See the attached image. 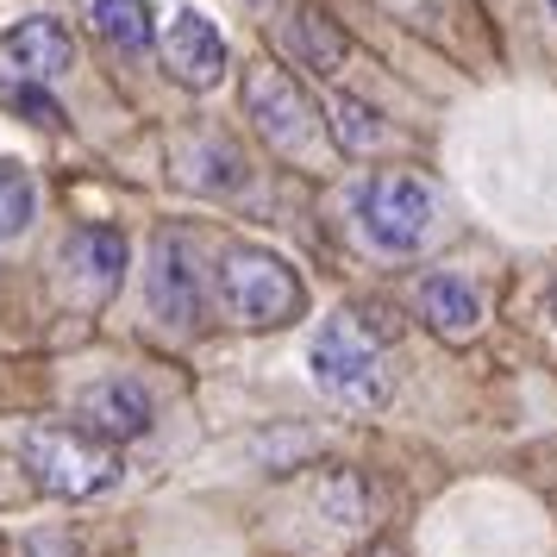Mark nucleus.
Listing matches in <instances>:
<instances>
[{
  "label": "nucleus",
  "mask_w": 557,
  "mask_h": 557,
  "mask_svg": "<svg viewBox=\"0 0 557 557\" xmlns=\"http://www.w3.org/2000/svg\"><path fill=\"white\" fill-rule=\"evenodd\" d=\"M351 213H357V238L370 251L420 257L438 232V188L426 176H407V170H382V176L357 182Z\"/></svg>",
  "instance_id": "obj_2"
},
{
  "label": "nucleus",
  "mask_w": 557,
  "mask_h": 557,
  "mask_svg": "<svg viewBox=\"0 0 557 557\" xmlns=\"http://www.w3.org/2000/svg\"><path fill=\"white\" fill-rule=\"evenodd\" d=\"M545 7H552V13H557V0H545Z\"/></svg>",
  "instance_id": "obj_20"
},
{
  "label": "nucleus",
  "mask_w": 557,
  "mask_h": 557,
  "mask_svg": "<svg viewBox=\"0 0 557 557\" xmlns=\"http://www.w3.org/2000/svg\"><path fill=\"white\" fill-rule=\"evenodd\" d=\"M176 170L195 195H245L251 188V157L238 151L220 132H201V138H182L176 145Z\"/></svg>",
  "instance_id": "obj_11"
},
{
  "label": "nucleus",
  "mask_w": 557,
  "mask_h": 557,
  "mask_svg": "<svg viewBox=\"0 0 557 557\" xmlns=\"http://www.w3.org/2000/svg\"><path fill=\"white\" fill-rule=\"evenodd\" d=\"M32 226H38V176L0 157V238H26Z\"/></svg>",
  "instance_id": "obj_16"
},
{
  "label": "nucleus",
  "mask_w": 557,
  "mask_h": 557,
  "mask_svg": "<svg viewBox=\"0 0 557 557\" xmlns=\"http://www.w3.org/2000/svg\"><path fill=\"white\" fill-rule=\"evenodd\" d=\"M126 257H132V245L120 226H76L63 238V270H70V282H76L88 301H107L120 288Z\"/></svg>",
  "instance_id": "obj_10"
},
{
  "label": "nucleus",
  "mask_w": 557,
  "mask_h": 557,
  "mask_svg": "<svg viewBox=\"0 0 557 557\" xmlns=\"http://www.w3.org/2000/svg\"><path fill=\"white\" fill-rule=\"evenodd\" d=\"M0 57L13 63V76L26 82V88H51V82H63L70 70H76V38H70L63 20L32 13V20H20V26H7Z\"/></svg>",
  "instance_id": "obj_9"
},
{
  "label": "nucleus",
  "mask_w": 557,
  "mask_h": 557,
  "mask_svg": "<svg viewBox=\"0 0 557 557\" xmlns=\"http://www.w3.org/2000/svg\"><path fill=\"white\" fill-rule=\"evenodd\" d=\"M545 313H552V320H557V282H552V288H545Z\"/></svg>",
  "instance_id": "obj_19"
},
{
  "label": "nucleus",
  "mask_w": 557,
  "mask_h": 557,
  "mask_svg": "<svg viewBox=\"0 0 557 557\" xmlns=\"http://www.w3.org/2000/svg\"><path fill=\"white\" fill-rule=\"evenodd\" d=\"M307 376L320 395H332L338 407H357V413L388 401V357L357 313H332L320 326L313 351H307Z\"/></svg>",
  "instance_id": "obj_4"
},
{
  "label": "nucleus",
  "mask_w": 557,
  "mask_h": 557,
  "mask_svg": "<svg viewBox=\"0 0 557 557\" xmlns=\"http://www.w3.org/2000/svg\"><path fill=\"white\" fill-rule=\"evenodd\" d=\"M163 70H170V82H182V88H195V95H207V88H220V76H226V32L213 26L207 13H195V7H176L170 20H163Z\"/></svg>",
  "instance_id": "obj_7"
},
{
  "label": "nucleus",
  "mask_w": 557,
  "mask_h": 557,
  "mask_svg": "<svg viewBox=\"0 0 557 557\" xmlns=\"http://www.w3.org/2000/svg\"><path fill=\"white\" fill-rule=\"evenodd\" d=\"M326 138L338 145L345 157H370L388 145V126L370 101H351V95H332L326 101Z\"/></svg>",
  "instance_id": "obj_14"
},
{
  "label": "nucleus",
  "mask_w": 557,
  "mask_h": 557,
  "mask_svg": "<svg viewBox=\"0 0 557 557\" xmlns=\"http://www.w3.org/2000/svg\"><path fill=\"white\" fill-rule=\"evenodd\" d=\"M76 426L88 438H101V445H132V438H145L157 426V401L138 376H101L82 388Z\"/></svg>",
  "instance_id": "obj_8"
},
{
  "label": "nucleus",
  "mask_w": 557,
  "mask_h": 557,
  "mask_svg": "<svg viewBox=\"0 0 557 557\" xmlns=\"http://www.w3.org/2000/svg\"><path fill=\"white\" fill-rule=\"evenodd\" d=\"M13 107H26V113L38 120V126H63V113H57V107L45 101L38 88H26V82H20V95H13Z\"/></svg>",
  "instance_id": "obj_17"
},
{
  "label": "nucleus",
  "mask_w": 557,
  "mask_h": 557,
  "mask_svg": "<svg viewBox=\"0 0 557 557\" xmlns=\"http://www.w3.org/2000/svg\"><path fill=\"white\" fill-rule=\"evenodd\" d=\"M213 301H220V313H226L232 326L270 332V326L301 320L307 288L276 251H263V245H226L220 270H213Z\"/></svg>",
  "instance_id": "obj_1"
},
{
  "label": "nucleus",
  "mask_w": 557,
  "mask_h": 557,
  "mask_svg": "<svg viewBox=\"0 0 557 557\" xmlns=\"http://www.w3.org/2000/svg\"><path fill=\"white\" fill-rule=\"evenodd\" d=\"M145 301L151 320L170 332H201L207 307H213V276H207L182 232H157L151 257H145Z\"/></svg>",
  "instance_id": "obj_5"
},
{
  "label": "nucleus",
  "mask_w": 557,
  "mask_h": 557,
  "mask_svg": "<svg viewBox=\"0 0 557 557\" xmlns=\"http://www.w3.org/2000/svg\"><path fill=\"white\" fill-rule=\"evenodd\" d=\"M245 120H251L276 151H301L307 138H313V107H307V95L295 88V76L288 70H276V63H257V70H245Z\"/></svg>",
  "instance_id": "obj_6"
},
{
  "label": "nucleus",
  "mask_w": 557,
  "mask_h": 557,
  "mask_svg": "<svg viewBox=\"0 0 557 557\" xmlns=\"http://www.w3.org/2000/svg\"><path fill=\"white\" fill-rule=\"evenodd\" d=\"M288 51H295V63L313 70V76H338V70H345V57H351V38L332 26L326 13L295 7V20H288Z\"/></svg>",
  "instance_id": "obj_13"
},
{
  "label": "nucleus",
  "mask_w": 557,
  "mask_h": 557,
  "mask_svg": "<svg viewBox=\"0 0 557 557\" xmlns=\"http://www.w3.org/2000/svg\"><path fill=\"white\" fill-rule=\"evenodd\" d=\"M88 26H95L101 45H113V51H126V57L145 51V45L157 38L145 0H88Z\"/></svg>",
  "instance_id": "obj_15"
},
{
  "label": "nucleus",
  "mask_w": 557,
  "mask_h": 557,
  "mask_svg": "<svg viewBox=\"0 0 557 557\" xmlns=\"http://www.w3.org/2000/svg\"><path fill=\"white\" fill-rule=\"evenodd\" d=\"M20 463L57 502H95L107 488H120V476H126L113 445L88 438L82 426H45V420L20 432Z\"/></svg>",
  "instance_id": "obj_3"
},
{
  "label": "nucleus",
  "mask_w": 557,
  "mask_h": 557,
  "mask_svg": "<svg viewBox=\"0 0 557 557\" xmlns=\"http://www.w3.org/2000/svg\"><path fill=\"white\" fill-rule=\"evenodd\" d=\"M420 313H426V326L438 338H470L482 326V288L470 276H457V270H432L420 282Z\"/></svg>",
  "instance_id": "obj_12"
},
{
  "label": "nucleus",
  "mask_w": 557,
  "mask_h": 557,
  "mask_svg": "<svg viewBox=\"0 0 557 557\" xmlns=\"http://www.w3.org/2000/svg\"><path fill=\"white\" fill-rule=\"evenodd\" d=\"M26 557H76V545H70V539H32Z\"/></svg>",
  "instance_id": "obj_18"
}]
</instances>
